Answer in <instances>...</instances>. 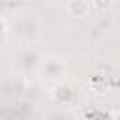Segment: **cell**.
<instances>
[{"label": "cell", "instance_id": "1", "mask_svg": "<svg viewBox=\"0 0 120 120\" xmlns=\"http://www.w3.org/2000/svg\"><path fill=\"white\" fill-rule=\"evenodd\" d=\"M90 8L92 6L88 0H68V11L71 17H77V19L86 17L90 13Z\"/></svg>", "mask_w": 120, "mask_h": 120}, {"label": "cell", "instance_id": "2", "mask_svg": "<svg viewBox=\"0 0 120 120\" xmlns=\"http://www.w3.org/2000/svg\"><path fill=\"white\" fill-rule=\"evenodd\" d=\"M111 4H112V0H90V6H94L98 11H105V9H109Z\"/></svg>", "mask_w": 120, "mask_h": 120}]
</instances>
